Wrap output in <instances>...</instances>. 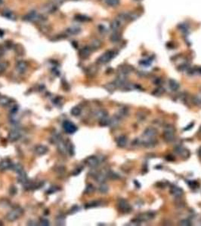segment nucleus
Here are the masks:
<instances>
[{"label":"nucleus","mask_w":201,"mask_h":226,"mask_svg":"<svg viewBox=\"0 0 201 226\" xmlns=\"http://www.w3.org/2000/svg\"><path fill=\"white\" fill-rule=\"evenodd\" d=\"M23 213H24L23 209L20 208V207L14 209V210H12L7 213V215L5 216L6 220H8V222H14V221L20 218V216L23 215Z\"/></svg>","instance_id":"1"},{"label":"nucleus","mask_w":201,"mask_h":226,"mask_svg":"<svg viewBox=\"0 0 201 226\" xmlns=\"http://www.w3.org/2000/svg\"><path fill=\"white\" fill-rule=\"evenodd\" d=\"M163 137L166 142L170 143L174 140L175 138V128L172 125H167L164 129L163 132Z\"/></svg>","instance_id":"2"},{"label":"nucleus","mask_w":201,"mask_h":226,"mask_svg":"<svg viewBox=\"0 0 201 226\" xmlns=\"http://www.w3.org/2000/svg\"><path fill=\"white\" fill-rule=\"evenodd\" d=\"M116 56V52L114 51H108L104 53L98 59V64H105L110 62Z\"/></svg>","instance_id":"3"},{"label":"nucleus","mask_w":201,"mask_h":226,"mask_svg":"<svg viewBox=\"0 0 201 226\" xmlns=\"http://www.w3.org/2000/svg\"><path fill=\"white\" fill-rule=\"evenodd\" d=\"M23 19L26 21L33 22V23L42 21V18L41 15L39 14L36 11H31L30 12H29L27 14L23 17Z\"/></svg>","instance_id":"4"},{"label":"nucleus","mask_w":201,"mask_h":226,"mask_svg":"<svg viewBox=\"0 0 201 226\" xmlns=\"http://www.w3.org/2000/svg\"><path fill=\"white\" fill-rule=\"evenodd\" d=\"M118 208L122 212H124V213H128V212H130L132 211V206L124 199H121V200H119Z\"/></svg>","instance_id":"5"},{"label":"nucleus","mask_w":201,"mask_h":226,"mask_svg":"<svg viewBox=\"0 0 201 226\" xmlns=\"http://www.w3.org/2000/svg\"><path fill=\"white\" fill-rule=\"evenodd\" d=\"M57 10V5L55 2H48L44 5L42 8V11L45 14H52Z\"/></svg>","instance_id":"6"},{"label":"nucleus","mask_w":201,"mask_h":226,"mask_svg":"<svg viewBox=\"0 0 201 226\" xmlns=\"http://www.w3.org/2000/svg\"><path fill=\"white\" fill-rule=\"evenodd\" d=\"M63 127H64V131L67 132V133H70V134H72V133H74L77 131V127L74 125V124L70 122L69 121H65L63 124Z\"/></svg>","instance_id":"7"},{"label":"nucleus","mask_w":201,"mask_h":226,"mask_svg":"<svg viewBox=\"0 0 201 226\" xmlns=\"http://www.w3.org/2000/svg\"><path fill=\"white\" fill-rule=\"evenodd\" d=\"M123 24V23L119 18H116L115 19L112 20L110 24V30H111L113 32H118V30H120Z\"/></svg>","instance_id":"8"},{"label":"nucleus","mask_w":201,"mask_h":226,"mask_svg":"<svg viewBox=\"0 0 201 226\" xmlns=\"http://www.w3.org/2000/svg\"><path fill=\"white\" fill-rule=\"evenodd\" d=\"M28 67V64L24 60H20L16 64V70L19 73H24Z\"/></svg>","instance_id":"9"},{"label":"nucleus","mask_w":201,"mask_h":226,"mask_svg":"<svg viewBox=\"0 0 201 226\" xmlns=\"http://www.w3.org/2000/svg\"><path fill=\"white\" fill-rule=\"evenodd\" d=\"M21 137V133L18 130H14L12 131L10 133H8V139L11 141V142H15L18 139H19Z\"/></svg>","instance_id":"10"},{"label":"nucleus","mask_w":201,"mask_h":226,"mask_svg":"<svg viewBox=\"0 0 201 226\" xmlns=\"http://www.w3.org/2000/svg\"><path fill=\"white\" fill-rule=\"evenodd\" d=\"M85 162L90 167H95L99 164V161H98V159L95 156L89 157V158L86 159Z\"/></svg>","instance_id":"11"},{"label":"nucleus","mask_w":201,"mask_h":226,"mask_svg":"<svg viewBox=\"0 0 201 226\" xmlns=\"http://www.w3.org/2000/svg\"><path fill=\"white\" fill-rule=\"evenodd\" d=\"M92 49L89 46H85L80 51V57L82 59H87L91 54Z\"/></svg>","instance_id":"12"},{"label":"nucleus","mask_w":201,"mask_h":226,"mask_svg":"<svg viewBox=\"0 0 201 226\" xmlns=\"http://www.w3.org/2000/svg\"><path fill=\"white\" fill-rule=\"evenodd\" d=\"M157 134V130L153 127H147L144 132V136L149 138H153Z\"/></svg>","instance_id":"13"},{"label":"nucleus","mask_w":201,"mask_h":226,"mask_svg":"<svg viewBox=\"0 0 201 226\" xmlns=\"http://www.w3.org/2000/svg\"><path fill=\"white\" fill-rule=\"evenodd\" d=\"M2 15L4 17V18L8 19V20H16V16H15V14H14V12L11 10H8V9H5V10L3 11V12H2Z\"/></svg>","instance_id":"14"},{"label":"nucleus","mask_w":201,"mask_h":226,"mask_svg":"<svg viewBox=\"0 0 201 226\" xmlns=\"http://www.w3.org/2000/svg\"><path fill=\"white\" fill-rule=\"evenodd\" d=\"M12 166V163L9 159H4L0 162V171H5L7 169L11 168Z\"/></svg>","instance_id":"15"},{"label":"nucleus","mask_w":201,"mask_h":226,"mask_svg":"<svg viewBox=\"0 0 201 226\" xmlns=\"http://www.w3.org/2000/svg\"><path fill=\"white\" fill-rule=\"evenodd\" d=\"M81 32V29L78 26H71V27L68 28L66 30V34L68 36H75L78 35Z\"/></svg>","instance_id":"16"},{"label":"nucleus","mask_w":201,"mask_h":226,"mask_svg":"<svg viewBox=\"0 0 201 226\" xmlns=\"http://www.w3.org/2000/svg\"><path fill=\"white\" fill-rule=\"evenodd\" d=\"M48 152V149L46 145H39L36 147L35 149V152L36 153V155H46V153Z\"/></svg>","instance_id":"17"},{"label":"nucleus","mask_w":201,"mask_h":226,"mask_svg":"<svg viewBox=\"0 0 201 226\" xmlns=\"http://www.w3.org/2000/svg\"><path fill=\"white\" fill-rule=\"evenodd\" d=\"M102 45V42L101 40L98 39H93L90 43V48L92 49V51H95V50L99 49Z\"/></svg>","instance_id":"18"},{"label":"nucleus","mask_w":201,"mask_h":226,"mask_svg":"<svg viewBox=\"0 0 201 226\" xmlns=\"http://www.w3.org/2000/svg\"><path fill=\"white\" fill-rule=\"evenodd\" d=\"M126 143H127V137L124 135H122V136L119 137L117 139V144L120 148L125 147L126 145Z\"/></svg>","instance_id":"19"},{"label":"nucleus","mask_w":201,"mask_h":226,"mask_svg":"<svg viewBox=\"0 0 201 226\" xmlns=\"http://www.w3.org/2000/svg\"><path fill=\"white\" fill-rule=\"evenodd\" d=\"M170 192L175 197H180L183 194V190L181 188L177 186H172L170 189Z\"/></svg>","instance_id":"20"},{"label":"nucleus","mask_w":201,"mask_h":226,"mask_svg":"<svg viewBox=\"0 0 201 226\" xmlns=\"http://www.w3.org/2000/svg\"><path fill=\"white\" fill-rule=\"evenodd\" d=\"M132 71V68L130 66H123L119 68V74L127 75Z\"/></svg>","instance_id":"21"},{"label":"nucleus","mask_w":201,"mask_h":226,"mask_svg":"<svg viewBox=\"0 0 201 226\" xmlns=\"http://www.w3.org/2000/svg\"><path fill=\"white\" fill-rule=\"evenodd\" d=\"M121 40V34L118 32H114L111 36H110V41L112 43H117Z\"/></svg>","instance_id":"22"},{"label":"nucleus","mask_w":201,"mask_h":226,"mask_svg":"<svg viewBox=\"0 0 201 226\" xmlns=\"http://www.w3.org/2000/svg\"><path fill=\"white\" fill-rule=\"evenodd\" d=\"M18 179L19 181V183H22V184H25L28 182L27 179V174L25 173L24 171H21V172L18 173Z\"/></svg>","instance_id":"23"},{"label":"nucleus","mask_w":201,"mask_h":226,"mask_svg":"<svg viewBox=\"0 0 201 226\" xmlns=\"http://www.w3.org/2000/svg\"><path fill=\"white\" fill-rule=\"evenodd\" d=\"M176 152H178L179 154L181 155L182 157L185 158H187L188 157L190 156V152L187 149H184L182 147H178L176 149Z\"/></svg>","instance_id":"24"},{"label":"nucleus","mask_w":201,"mask_h":226,"mask_svg":"<svg viewBox=\"0 0 201 226\" xmlns=\"http://www.w3.org/2000/svg\"><path fill=\"white\" fill-rule=\"evenodd\" d=\"M169 87H170V89L172 91H177L179 88V84L176 81H175V80L170 79L169 80Z\"/></svg>","instance_id":"25"},{"label":"nucleus","mask_w":201,"mask_h":226,"mask_svg":"<svg viewBox=\"0 0 201 226\" xmlns=\"http://www.w3.org/2000/svg\"><path fill=\"white\" fill-rule=\"evenodd\" d=\"M107 177H108V173H107V174H104V173H98V174L95 176V179L97 180V182H98V183H102L105 181Z\"/></svg>","instance_id":"26"},{"label":"nucleus","mask_w":201,"mask_h":226,"mask_svg":"<svg viewBox=\"0 0 201 226\" xmlns=\"http://www.w3.org/2000/svg\"><path fill=\"white\" fill-rule=\"evenodd\" d=\"M11 99L7 97H0V105L2 106H7L10 104Z\"/></svg>","instance_id":"27"},{"label":"nucleus","mask_w":201,"mask_h":226,"mask_svg":"<svg viewBox=\"0 0 201 226\" xmlns=\"http://www.w3.org/2000/svg\"><path fill=\"white\" fill-rule=\"evenodd\" d=\"M95 116L98 118L102 119L104 118L108 117V112L104 111V110H99V111H98L95 113Z\"/></svg>","instance_id":"28"},{"label":"nucleus","mask_w":201,"mask_h":226,"mask_svg":"<svg viewBox=\"0 0 201 226\" xmlns=\"http://www.w3.org/2000/svg\"><path fill=\"white\" fill-rule=\"evenodd\" d=\"M11 168L14 171L18 173L24 171V167H23V166H22L21 164H12V166Z\"/></svg>","instance_id":"29"},{"label":"nucleus","mask_w":201,"mask_h":226,"mask_svg":"<svg viewBox=\"0 0 201 226\" xmlns=\"http://www.w3.org/2000/svg\"><path fill=\"white\" fill-rule=\"evenodd\" d=\"M14 51L18 55H23L24 53V48L20 45H16L14 46Z\"/></svg>","instance_id":"30"},{"label":"nucleus","mask_w":201,"mask_h":226,"mask_svg":"<svg viewBox=\"0 0 201 226\" xmlns=\"http://www.w3.org/2000/svg\"><path fill=\"white\" fill-rule=\"evenodd\" d=\"M40 30L44 33H47V32H49L51 31V26L48 24H42V25L40 26Z\"/></svg>","instance_id":"31"},{"label":"nucleus","mask_w":201,"mask_h":226,"mask_svg":"<svg viewBox=\"0 0 201 226\" xmlns=\"http://www.w3.org/2000/svg\"><path fill=\"white\" fill-rule=\"evenodd\" d=\"M70 113L74 116H79L81 114V109L80 107H78V106H75V107L72 108Z\"/></svg>","instance_id":"32"},{"label":"nucleus","mask_w":201,"mask_h":226,"mask_svg":"<svg viewBox=\"0 0 201 226\" xmlns=\"http://www.w3.org/2000/svg\"><path fill=\"white\" fill-rule=\"evenodd\" d=\"M106 4L110 7H116L120 4V0H106Z\"/></svg>","instance_id":"33"},{"label":"nucleus","mask_w":201,"mask_h":226,"mask_svg":"<svg viewBox=\"0 0 201 226\" xmlns=\"http://www.w3.org/2000/svg\"><path fill=\"white\" fill-rule=\"evenodd\" d=\"M76 19L79 21L81 22H86V21H89L90 19L89 17L86 16V15H82V14H78L77 16L76 17Z\"/></svg>","instance_id":"34"},{"label":"nucleus","mask_w":201,"mask_h":226,"mask_svg":"<svg viewBox=\"0 0 201 226\" xmlns=\"http://www.w3.org/2000/svg\"><path fill=\"white\" fill-rule=\"evenodd\" d=\"M64 223H65V219L63 216H58L56 218V224L58 225H64Z\"/></svg>","instance_id":"35"},{"label":"nucleus","mask_w":201,"mask_h":226,"mask_svg":"<svg viewBox=\"0 0 201 226\" xmlns=\"http://www.w3.org/2000/svg\"><path fill=\"white\" fill-rule=\"evenodd\" d=\"M110 125V119H108L107 117L101 119V121H100L101 126H108Z\"/></svg>","instance_id":"36"},{"label":"nucleus","mask_w":201,"mask_h":226,"mask_svg":"<svg viewBox=\"0 0 201 226\" xmlns=\"http://www.w3.org/2000/svg\"><path fill=\"white\" fill-rule=\"evenodd\" d=\"M66 148H67V150L68 151V152L70 153V155H74V145H73V144H72L71 143H69L68 144H67V145H66Z\"/></svg>","instance_id":"37"},{"label":"nucleus","mask_w":201,"mask_h":226,"mask_svg":"<svg viewBox=\"0 0 201 226\" xmlns=\"http://www.w3.org/2000/svg\"><path fill=\"white\" fill-rule=\"evenodd\" d=\"M108 189H109L108 186L106 184H104V183H103V184L101 185L99 187L100 192L103 193V194H105V193L108 192Z\"/></svg>","instance_id":"38"},{"label":"nucleus","mask_w":201,"mask_h":226,"mask_svg":"<svg viewBox=\"0 0 201 226\" xmlns=\"http://www.w3.org/2000/svg\"><path fill=\"white\" fill-rule=\"evenodd\" d=\"M100 205V202L98 201H93V202H90L87 204H86L85 207L86 208H92V207H96V206H98Z\"/></svg>","instance_id":"39"},{"label":"nucleus","mask_w":201,"mask_h":226,"mask_svg":"<svg viewBox=\"0 0 201 226\" xmlns=\"http://www.w3.org/2000/svg\"><path fill=\"white\" fill-rule=\"evenodd\" d=\"M153 218V215H151L150 213H144V214L141 215V216H140V219H141V220H149V219H151Z\"/></svg>","instance_id":"40"},{"label":"nucleus","mask_w":201,"mask_h":226,"mask_svg":"<svg viewBox=\"0 0 201 226\" xmlns=\"http://www.w3.org/2000/svg\"><path fill=\"white\" fill-rule=\"evenodd\" d=\"M7 67H8V64L6 62H0V74L4 72Z\"/></svg>","instance_id":"41"},{"label":"nucleus","mask_w":201,"mask_h":226,"mask_svg":"<svg viewBox=\"0 0 201 226\" xmlns=\"http://www.w3.org/2000/svg\"><path fill=\"white\" fill-rule=\"evenodd\" d=\"M94 190H95V188H94V186L92 185H88L85 192H86V194H92V193L94 192Z\"/></svg>","instance_id":"42"},{"label":"nucleus","mask_w":201,"mask_h":226,"mask_svg":"<svg viewBox=\"0 0 201 226\" xmlns=\"http://www.w3.org/2000/svg\"><path fill=\"white\" fill-rule=\"evenodd\" d=\"M104 87L108 90V91H113L116 88V86L114 85V83H112V84H108V85H107Z\"/></svg>","instance_id":"43"},{"label":"nucleus","mask_w":201,"mask_h":226,"mask_svg":"<svg viewBox=\"0 0 201 226\" xmlns=\"http://www.w3.org/2000/svg\"><path fill=\"white\" fill-rule=\"evenodd\" d=\"M179 28L181 31H183V32H187V30H188V26L185 24H181L179 26Z\"/></svg>","instance_id":"44"},{"label":"nucleus","mask_w":201,"mask_h":226,"mask_svg":"<svg viewBox=\"0 0 201 226\" xmlns=\"http://www.w3.org/2000/svg\"><path fill=\"white\" fill-rule=\"evenodd\" d=\"M98 28V30H99V32H102V33H106V32H108V31H107V29H106V27H105V26H104V25H102V24L99 25Z\"/></svg>","instance_id":"45"},{"label":"nucleus","mask_w":201,"mask_h":226,"mask_svg":"<svg viewBox=\"0 0 201 226\" xmlns=\"http://www.w3.org/2000/svg\"><path fill=\"white\" fill-rule=\"evenodd\" d=\"M194 102L197 105H200L201 104V97H195L194 98Z\"/></svg>","instance_id":"46"},{"label":"nucleus","mask_w":201,"mask_h":226,"mask_svg":"<svg viewBox=\"0 0 201 226\" xmlns=\"http://www.w3.org/2000/svg\"><path fill=\"white\" fill-rule=\"evenodd\" d=\"M88 72H89L90 74H91V75H92V74H95L96 72V70H95V68L94 67V66H90L89 68V71H88Z\"/></svg>","instance_id":"47"},{"label":"nucleus","mask_w":201,"mask_h":226,"mask_svg":"<svg viewBox=\"0 0 201 226\" xmlns=\"http://www.w3.org/2000/svg\"><path fill=\"white\" fill-rule=\"evenodd\" d=\"M12 42L8 41V42H6L5 43V48H7V49H10V48H12Z\"/></svg>","instance_id":"48"},{"label":"nucleus","mask_w":201,"mask_h":226,"mask_svg":"<svg viewBox=\"0 0 201 226\" xmlns=\"http://www.w3.org/2000/svg\"><path fill=\"white\" fill-rule=\"evenodd\" d=\"M151 61H148V60H143V61H140V64H142V65L144 66H148L151 64Z\"/></svg>","instance_id":"49"},{"label":"nucleus","mask_w":201,"mask_h":226,"mask_svg":"<svg viewBox=\"0 0 201 226\" xmlns=\"http://www.w3.org/2000/svg\"><path fill=\"white\" fill-rule=\"evenodd\" d=\"M10 192H11V194H12V195H14V194H16L17 192L16 188H15L14 186H12L10 189Z\"/></svg>","instance_id":"50"},{"label":"nucleus","mask_w":201,"mask_h":226,"mask_svg":"<svg viewBox=\"0 0 201 226\" xmlns=\"http://www.w3.org/2000/svg\"><path fill=\"white\" fill-rule=\"evenodd\" d=\"M41 222H42V225H45V226L49 225V222H48L47 219H42Z\"/></svg>","instance_id":"51"},{"label":"nucleus","mask_w":201,"mask_h":226,"mask_svg":"<svg viewBox=\"0 0 201 226\" xmlns=\"http://www.w3.org/2000/svg\"><path fill=\"white\" fill-rule=\"evenodd\" d=\"M5 54V49L4 48H2L0 46V58H2V56H4Z\"/></svg>","instance_id":"52"},{"label":"nucleus","mask_w":201,"mask_h":226,"mask_svg":"<svg viewBox=\"0 0 201 226\" xmlns=\"http://www.w3.org/2000/svg\"><path fill=\"white\" fill-rule=\"evenodd\" d=\"M181 225H189L190 222L188 220H183L181 222Z\"/></svg>","instance_id":"53"},{"label":"nucleus","mask_w":201,"mask_h":226,"mask_svg":"<svg viewBox=\"0 0 201 226\" xmlns=\"http://www.w3.org/2000/svg\"><path fill=\"white\" fill-rule=\"evenodd\" d=\"M198 155H199L200 157H201V147L199 149V151H198Z\"/></svg>","instance_id":"54"},{"label":"nucleus","mask_w":201,"mask_h":226,"mask_svg":"<svg viewBox=\"0 0 201 226\" xmlns=\"http://www.w3.org/2000/svg\"><path fill=\"white\" fill-rule=\"evenodd\" d=\"M2 3H3V0H0V6L2 5Z\"/></svg>","instance_id":"55"},{"label":"nucleus","mask_w":201,"mask_h":226,"mask_svg":"<svg viewBox=\"0 0 201 226\" xmlns=\"http://www.w3.org/2000/svg\"><path fill=\"white\" fill-rule=\"evenodd\" d=\"M136 1H138V0H136Z\"/></svg>","instance_id":"56"},{"label":"nucleus","mask_w":201,"mask_h":226,"mask_svg":"<svg viewBox=\"0 0 201 226\" xmlns=\"http://www.w3.org/2000/svg\"><path fill=\"white\" fill-rule=\"evenodd\" d=\"M200 72H201V69H200Z\"/></svg>","instance_id":"57"}]
</instances>
